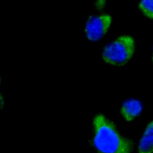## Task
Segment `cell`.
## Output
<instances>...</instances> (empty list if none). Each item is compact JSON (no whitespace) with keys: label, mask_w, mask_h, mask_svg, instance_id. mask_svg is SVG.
Instances as JSON below:
<instances>
[{"label":"cell","mask_w":153,"mask_h":153,"mask_svg":"<svg viewBox=\"0 0 153 153\" xmlns=\"http://www.w3.org/2000/svg\"><path fill=\"white\" fill-rule=\"evenodd\" d=\"M93 145L98 153H131L132 141L122 135L114 124L102 114L93 119Z\"/></svg>","instance_id":"obj_1"},{"label":"cell","mask_w":153,"mask_h":153,"mask_svg":"<svg viewBox=\"0 0 153 153\" xmlns=\"http://www.w3.org/2000/svg\"><path fill=\"white\" fill-rule=\"evenodd\" d=\"M135 49L134 39L129 35H122L105 46L102 51V58L106 64L122 66L132 58Z\"/></svg>","instance_id":"obj_2"},{"label":"cell","mask_w":153,"mask_h":153,"mask_svg":"<svg viewBox=\"0 0 153 153\" xmlns=\"http://www.w3.org/2000/svg\"><path fill=\"white\" fill-rule=\"evenodd\" d=\"M111 23L112 17L108 14H100L89 17L84 27L86 38L92 42L99 41L106 34Z\"/></svg>","instance_id":"obj_3"},{"label":"cell","mask_w":153,"mask_h":153,"mask_svg":"<svg viewBox=\"0 0 153 153\" xmlns=\"http://www.w3.org/2000/svg\"><path fill=\"white\" fill-rule=\"evenodd\" d=\"M142 110L141 102L136 99H129L125 101L120 107V114L127 122H132L137 118Z\"/></svg>","instance_id":"obj_4"},{"label":"cell","mask_w":153,"mask_h":153,"mask_svg":"<svg viewBox=\"0 0 153 153\" xmlns=\"http://www.w3.org/2000/svg\"><path fill=\"white\" fill-rule=\"evenodd\" d=\"M138 153H153V120L146 126L140 140Z\"/></svg>","instance_id":"obj_5"},{"label":"cell","mask_w":153,"mask_h":153,"mask_svg":"<svg viewBox=\"0 0 153 153\" xmlns=\"http://www.w3.org/2000/svg\"><path fill=\"white\" fill-rule=\"evenodd\" d=\"M139 8L146 17L153 20V0H141Z\"/></svg>","instance_id":"obj_6"},{"label":"cell","mask_w":153,"mask_h":153,"mask_svg":"<svg viewBox=\"0 0 153 153\" xmlns=\"http://www.w3.org/2000/svg\"><path fill=\"white\" fill-rule=\"evenodd\" d=\"M5 105V98L2 93L0 92V113L3 110Z\"/></svg>","instance_id":"obj_7"},{"label":"cell","mask_w":153,"mask_h":153,"mask_svg":"<svg viewBox=\"0 0 153 153\" xmlns=\"http://www.w3.org/2000/svg\"></svg>","instance_id":"obj_8"},{"label":"cell","mask_w":153,"mask_h":153,"mask_svg":"<svg viewBox=\"0 0 153 153\" xmlns=\"http://www.w3.org/2000/svg\"><path fill=\"white\" fill-rule=\"evenodd\" d=\"M1 78H0V83H1Z\"/></svg>","instance_id":"obj_9"}]
</instances>
